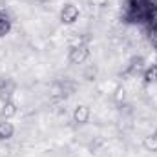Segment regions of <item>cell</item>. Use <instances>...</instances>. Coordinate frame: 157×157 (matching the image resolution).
I'll list each match as a JSON object with an SVG mask.
<instances>
[{"mask_svg":"<svg viewBox=\"0 0 157 157\" xmlns=\"http://www.w3.org/2000/svg\"><path fill=\"white\" fill-rule=\"evenodd\" d=\"M11 28V22L7 20V17L4 13H0V35H6Z\"/></svg>","mask_w":157,"mask_h":157,"instance_id":"8992f818","label":"cell"},{"mask_svg":"<svg viewBox=\"0 0 157 157\" xmlns=\"http://www.w3.org/2000/svg\"><path fill=\"white\" fill-rule=\"evenodd\" d=\"M73 119H75V122H88V119H90V110L86 108V106H77L75 108V112H73Z\"/></svg>","mask_w":157,"mask_h":157,"instance_id":"3957f363","label":"cell"},{"mask_svg":"<svg viewBox=\"0 0 157 157\" xmlns=\"http://www.w3.org/2000/svg\"><path fill=\"white\" fill-rule=\"evenodd\" d=\"M2 113H4V115H13V113H15V106H13L11 102H6V104H4V110H2Z\"/></svg>","mask_w":157,"mask_h":157,"instance_id":"ba28073f","label":"cell"},{"mask_svg":"<svg viewBox=\"0 0 157 157\" xmlns=\"http://www.w3.org/2000/svg\"><path fill=\"white\" fill-rule=\"evenodd\" d=\"M60 18H62V22H68V24L75 22V20L78 18V9L73 6V4L64 6V7H62V11H60Z\"/></svg>","mask_w":157,"mask_h":157,"instance_id":"7a4b0ae2","label":"cell"},{"mask_svg":"<svg viewBox=\"0 0 157 157\" xmlns=\"http://www.w3.org/2000/svg\"><path fill=\"white\" fill-rule=\"evenodd\" d=\"M13 135V126L11 122H0V139H9Z\"/></svg>","mask_w":157,"mask_h":157,"instance_id":"5b68a950","label":"cell"},{"mask_svg":"<svg viewBox=\"0 0 157 157\" xmlns=\"http://www.w3.org/2000/svg\"><path fill=\"white\" fill-rule=\"evenodd\" d=\"M144 146L152 152H157V135H150L144 139Z\"/></svg>","mask_w":157,"mask_h":157,"instance_id":"52a82bcc","label":"cell"},{"mask_svg":"<svg viewBox=\"0 0 157 157\" xmlns=\"http://www.w3.org/2000/svg\"><path fill=\"white\" fill-rule=\"evenodd\" d=\"M88 55H90L88 48H86L84 44H78V46H73V49L70 51V60H71L73 64H82V62L88 59Z\"/></svg>","mask_w":157,"mask_h":157,"instance_id":"6da1fadb","label":"cell"},{"mask_svg":"<svg viewBox=\"0 0 157 157\" xmlns=\"http://www.w3.org/2000/svg\"><path fill=\"white\" fill-rule=\"evenodd\" d=\"M144 80L150 84V82H157V64H152L150 68L144 70Z\"/></svg>","mask_w":157,"mask_h":157,"instance_id":"277c9868","label":"cell"}]
</instances>
